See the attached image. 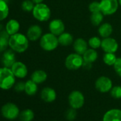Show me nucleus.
<instances>
[{
	"label": "nucleus",
	"instance_id": "f257e3e1",
	"mask_svg": "<svg viewBox=\"0 0 121 121\" xmlns=\"http://www.w3.org/2000/svg\"><path fill=\"white\" fill-rule=\"evenodd\" d=\"M29 40L27 36L21 33H17L10 36L9 39V46L14 52L24 53L29 47Z\"/></svg>",
	"mask_w": 121,
	"mask_h": 121
},
{
	"label": "nucleus",
	"instance_id": "f03ea898",
	"mask_svg": "<svg viewBox=\"0 0 121 121\" xmlns=\"http://www.w3.org/2000/svg\"><path fill=\"white\" fill-rule=\"evenodd\" d=\"M16 82V76L10 68L3 67L0 69V88L9 90L14 87Z\"/></svg>",
	"mask_w": 121,
	"mask_h": 121
},
{
	"label": "nucleus",
	"instance_id": "7ed1b4c3",
	"mask_svg": "<svg viewBox=\"0 0 121 121\" xmlns=\"http://www.w3.org/2000/svg\"><path fill=\"white\" fill-rule=\"evenodd\" d=\"M33 17L39 22H44L50 19L51 12L48 6L44 3L36 4L32 11Z\"/></svg>",
	"mask_w": 121,
	"mask_h": 121
},
{
	"label": "nucleus",
	"instance_id": "20e7f679",
	"mask_svg": "<svg viewBox=\"0 0 121 121\" xmlns=\"http://www.w3.org/2000/svg\"><path fill=\"white\" fill-rule=\"evenodd\" d=\"M59 45L58 36L52 33H46L40 39V46L46 51H52L55 50Z\"/></svg>",
	"mask_w": 121,
	"mask_h": 121
},
{
	"label": "nucleus",
	"instance_id": "39448f33",
	"mask_svg": "<svg viewBox=\"0 0 121 121\" xmlns=\"http://www.w3.org/2000/svg\"><path fill=\"white\" fill-rule=\"evenodd\" d=\"M83 56L77 53H73L68 55L65 59V66L70 71H76L81 69L83 64Z\"/></svg>",
	"mask_w": 121,
	"mask_h": 121
},
{
	"label": "nucleus",
	"instance_id": "423d86ee",
	"mask_svg": "<svg viewBox=\"0 0 121 121\" xmlns=\"http://www.w3.org/2000/svg\"><path fill=\"white\" fill-rule=\"evenodd\" d=\"M2 115L7 120H13L19 117L20 110L19 107L13 103H7L2 105L1 108Z\"/></svg>",
	"mask_w": 121,
	"mask_h": 121
},
{
	"label": "nucleus",
	"instance_id": "0eeeda50",
	"mask_svg": "<svg viewBox=\"0 0 121 121\" xmlns=\"http://www.w3.org/2000/svg\"><path fill=\"white\" fill-rule=\"evenodd\" d=\"M100 11L104 16L114 14L118 9V0H100Z\"/></svg>",
	"mask_w": 121,
	"mask_h": 121
},
{
	"label": "nucleus",
	"instance_id": "6e6552de",
	"mask_svg": "<svg viewBox=\"0 0 121 121\" xmlns=\"http://www.w3.org/2000/svg\"><path fill=\"white\" fill-rule=\"evenodd\" d=\"M69 103L71 108L80 109L85 103V97L81 91H73L69 95Z\"/></svg>",
	"mask_w": 121,
	"mask_h": 121
},
{
	"label": "nucleus",
	"instance_id": "1a4fd4ad",
	"mask_svg": "<svg viewBox=\"0 0 121 121\" xmlns=\"http://www.w3.org/2000/svg\"><path fill=\"white\" fill-rule=\"evenodd\" d=\"M95 87L99 92L105 93L110 91L112 88V82L111 79L107 76H100L95 82Z\"/></svg>",
	"mask_w": 121,
	"mask_h": 121
},
{
	"label": "nucleus",
	"instance_id": "9d476101",
	"mask_svg": "<svg viewBox=\"0 0 121 121\" xmlns=\"http://www.w3.org/2000/svg\"><path fill=\"white\" fill-rule=\"evenodd\" d=\"M118 47L119 45L117 41L110 36L102 40L100 48L105 53H115L117 51Z\"/></svg>",
	"mask_w": 121,
	"mask_h": 121
},
{
	"label": "nucleus",
	"instance_id": "9b49d317",
	"mask_svg": "<svg viewBox=\"0 0 121 121\" xmlns=\"http://www.w3.org/2000/svg\"><path fill=\"white\" fill-rule=\"evenodd\" d=\"M48 29L51 33L58 36L65 31V24L61 19H54L49 23Z\"/></svg>",
	"mask_w": 121,
	"mask_h": 121
},
{
	"label": "nucleus",
	"instance_id": "f8f14e48",
	"mask_svg": "<svg viewBox=\"0 0 121 121\" xmlns=\"http://www.w3.org/2000/svg\"><path fill=\"white\" fill-rule=\"evenodd\" d=\"M13 73L18 78H24L28 74V69L26 66L21 61H16L11 68Z\"/></svg>",
	"mask_w": 121,
	"mask_h": 121
},
{
	"label": "nucleus",
	"instance_id": "ddd939ff",
	"mask_svg": "<svg viewBox=\"0 0 121 121\" xmlns=\"http://www.w3.org/2000/svg\"><path fill=\"white\" fill-rule=\"evenodd\" d=\"M1 60H2V64H3L4 67L11 69L13 64L17 61L16 55L14 53V51L12 49L5 51L2 55Z\"/></svg>",
	"mask_w": 121,
	"mask_h": 121
},
{
	"label": "nucleus",
	"instance_id": "4468645a",
	"mask_svg": "<svg viewBox=\"0 0 121 121\" xmlns=\"http://www.w3.org/2000/svg\"><path fill=\"white\" fill-rule=\"evenodd\" d=\"M26 36L29 41H36L42 36V29L37 24L31 25L27 30Z\"/></svg>",
	"mask_w": 121,
	"mask_h": 121
},
{
	"label": "nucleus",
	"instance_id": "2eb2a0df",
	"mask_svg": "<svg viewBox=\"0 0 121 121\" xmlns=\"http://www.w3.org/2000/svg\"><path fill=\"white\" fill-rule=\"evenodd\" d=\"M56 92L51 87H45L41 92V98L46 103H52L56 99Z\"/></svg>",
	"mask_w": 121,
	"mask_h": 121
},
{
	"label": "nucleus",
	"instance_id": "dca6fc26",
	"mask_svg": "<svg viewBox=\"0 0 121 121\" xmlns=\"http://www.w3.org/2000/svg\"><path fill=\"white\" fill-rule=\"evenodd\" d=\"M103 121H121V110L117 108L108 110L103 115Z\"/></svg>",
	"mask_w": 121,
	"mask_h": 121
},
{
	"label": "nucleus",
	"instance_id": "f3484780",
	"mask_svg": "<svg viewBox=\"0 0 121 121\" xmlns=\"http://www.w3.org/2000/svg\"><path fill=\"white\" fill-rule=\"evenodd\" d=\"M73 48L76 53L83 55L88 48V42L83 38L76 39L73 43Z\"/></svg>",
	"mask_w": 121,
	"mask_h": 121
},
{
	"label": "nucleus",
	"instance_id": "a211bd4d",
	"mask_svg": "<svg viewBox=\"0 0 121 121\" xmlns=\"http://www.w3.org/2000/svg\"><path fill=\"white\" fill-rule=\"evenodd\" d=\"M47 73L43 70H36L31 76V79L37 84H41L45 82L47 79Z\"/></svg>",
	"mask_w": 121,
	"mask_h": 121
},
{
	"label": "nucleus",
	"instance_id": "6ab92c4d",
	"mask_svg": "<svg viewBox=\"0 0 121 121\" xmlns=\"http://www.w3.org/2000/svg\"><path fill=\"white\" fill-rule=\"evenodd\" d=\"M98 34L103 39L110 37L112 33V26L110 23H102L98 29Z\"/></svg>",
	"mask_w": 121,
	"mask_h": 121
},
{
	"label": "nucleus",
	"instance_id": "aec40b11",
	"mask_svg": "<svg viewBox=\"0 0 121 121\" xmlns=\"http://www.w3.org/2000/svg\"><path fill=\"white\" fill-rule=\"evenodd\" d=\"M58 40L59 44L63 46H70L74 41L73 35L70 33L65 32V31L58 36Z\"/></svg>",
	"mask_w": 121,
	"mask_h": 121
},
{
	"label": "nucleus",
	"instance_id": "412c9836",
	"mask_svg": "<svg viewBox=\"0 0 121 121\" xmlns=\"http://www.w3.org/2000/svg\"><path fill=\"white\" fill-rule=\"evenodd\" d=\"M20 29V24L16 19H10L6 24L5 30L10 35H14L18 33Z\"/></svg>",
	"mask_w": 121,
	"mask_h": 121
},
{
	"label": "nucleus",
	"instance_id": "4be33fe9",
	"mask_svg": "<svg viewBox=\"0 0 121 121\" xmlns=\"http://www.w3.org/2000/svg\"><path fill=\"white\" fill-rule=\"evenodd\" d=\"M83 58L85 62H88V63H94L98 58V53L95 51V49L93 48H88V50L82 55Z\"/></svg>",
	"mask_w": 121,
	"mask_h": 121
},
{
	"label": "nucleus",
	"instance_id": "5701e85b",
	"mask_svg": "<svg viewBox=\"0 0 121 121\" xmlns=\"http://www.w3.org/2000/svg\"><path fill=\"white\" fill-rule=\"evenodd\" d=\"M38 84L36 83L34 81H33L31 79L28 80L26 82H25V90L24 92L28 95H34L37 91H38Z\"/></svg>",
	"mask_w": 121,
	"mask_h": 121
},
{
	"label": "nucleus",
	"instance_id": "b1692460",
	"mask_svg": "<svg viewBox=\"0 0 121 121\" xmlns=\"http://www.w3.org/2000/svg\"><path fill=\"white\" fill-rule=\"evenodd\" d=\"M10 35L7 32V31H0V52L5 51L9 46V39Z\"/></svg>",
	"mask_w": 121,
	"mask_h": 121
},
{
	"label": "nucleus",
	"instance_id": "393cba45",
	"mask_svg": "<svg viewBox=\"0 0 121 121\" xmlns=\"http://www.w3.org/2000/svg\"><path fill=\"white\" fill-rule=\"evenodd\" d=\"M9 13V8L4 0H0V22L7 18Z\"/></svg>",
	"mask_w": 121,
	"mask_h": 121
},
{
	"label": "nucleus",
	"instance_id": "a878e982",
	"mask_svg": "<svg viewBox=\"0 0 121 121\" xmlns=\"http://www.w3.org/2000/svg\"><path fill=\"white\" fill-rule=\"evenodd\" d=\"M103 17H104V15L101 12L91 13V15L90 17V20H91V24L95 26H100L103 23Z\"/></svg>",
	"mask_w": 121,
	"mask_h": 121
},
{
	"label": "nucleus",
	"instance_id": "bb28decb",
	"mask_svg": "<svg viewBox=\"0 0 121 121\" xmlns=\"http://www.w3.org/2000/svg\"><path fill=\"white\" fill-rule=\"evenodd\" d=\"M19 117L21 121H32L34 118V112L31 109H25L20 112Z\"/></svg>",
	"mask_w": 121,
	"mask_h": 121
},
{
	"label": "nucleus",
	"instance_id": "cd10ccee",
	"mask_svg": "<svg viewBox=\"0 0 121 121\" xmlns=\"http://www.w3.org/2000/svg\"><path fill=\"white\" fill-rule=\"evenodd\" d=\"M117 60V57L115 53H105L103 60L105 65L109 66H113Z\"/></svg>",
	"mask_w": 121,
	"mask_h": 121
},
{
	"label": "nucleus",
	"instance_id": "c85d7f7f",
	"mask_svg": "<svg viewBox=\"0 0 121 121\" xmlns=\"http://www.w3.org/2000/svg\"><path fill=\"white\" fill-rule=\"evenodd\" d=\"M101 43H102V40L98 36H93L90 38L88 41V46H90L91 48H93V49H97V48H100Z\"/></svg>",
	"mask_w": 121,
	"mask_h": 121
},
{
	"label": "nucleus",
	"instance_id": "c756f323",
	"mask_svg": "<svg viewBox=\"0 0 121 121\" xmlns=\"http://www.w3.org/2000/svg\"><path fill=\"white\" fill-rule=\"evenodd\" d=\"M35 4L33 2L32 0H24L22 3V9L23 11L26 12H31L33 11L34 8Z\"/></svg>",
	"mask_w": 121,
	"mask_h": 121
},
{
	"label": "nucleus",
	"instance_id": "7c9ffc66",
	"mask_svg": "<svg viewBox=\"0 0 121 121\" xmlns=\"http://www.w3.org/2000/svg\"><path fill=\"white\" fill-rule=\"evenodd\" d=\"M110 92L111 96L113 98H115V99L121 98V86H112Z\"/></svg>",
	"mask_w": 121,
	"mask_h": 121
},
{
	"label": "nucleus",
	"instance_id": "2f4dec72",
	"mask_svg": "<svg viewBox=\"0 0 121 121\" xmlns=\"http://www.w3.org/2000/svg\"><path fill=\"white\" fill-rule=\"evenodd\" d=\"M88 9H89V11H90L91 13H95V12H101L100 11V2H97V1L92 2L89 4V6H88Z\"/></svg>",
	"mask_w": 121,
	"mask_h": 121
},
{
	"label": "nucleus",
	"instance_id": "473e14b6",
	"mask_svg": "<svg viewBox=\"0 0 121 121\" xmlns=\"http://www.w3.org/2000/svg\"><path fill=\"white\" fill-rule=\"evenodd\" d=\"M76 115H77L76 110L74 108H72L69 109L66 112V118L70 121L74 120L76 117Z\"/></svg>",
	"mask_w": 121,
	"mask_h": 121
},
{
	"label": "nucleus",
	"instance_id": "72a5a7b5",
	"mask_svg": "<svg viewBox=\"0 0 121 121\" xmlns=\"http://www.w3.org/2000/svg\"><path fill=\"white\" fill-rule=\"evenodd\" d=\"M114 71L118 76L121 78V58H117V60L113 65Z\"/></svg>",
	"mask_w": 121,
	"mask_h": 121
},
{
	"label": "nucleus",
	"instance_id": "f704fd0d",
	"mask_svg": "<svg viewBox=\"0 0 121 121\" xmlns=\"http://www.w3.org/2000/svg\"><path fill=\"white\" fill-rule=\"evenodd\" d=\"M14 88L17 92H22L25 90V83L21 81L17 83H16L14 86Z\"/></svg>",
	"mask_w": 121,
	"mask_h": 121
},
{
	"label": "nucleus",
	"instance_id": "c9c22d12",
	"mask_svg": "<svg viewBox=\"0 0 121 121\" xmlns=\"http://www.w3.org/2000/svg\"><path fill=\"white\" fill-rule=\"evenodd\" d=\"M92 64H91V63H88V62H85V61H84L82 68H83V69H86V70H90V69L92 68V66H93Z\"/></svg>",
	"mask_w": 121,
	"mask_h": 121
},
{
	"label": "nucleus",
	"instance_id": "e433bc0d",
	"mask_svg": "<svg viewBox=\"0 0 121 121\" xmlns=\"http://www.w3.org/2000/svg\"><path fill=\"white\" fill-rule=\"evenodd\" d=\"M33 2L36 4H40V3H43V2L44 1V0H32Z\"/></svg>",
	"mask_w": 121,
	"mask_h": 121
},
{
	"label": "nucleus",
	"instance_id": "4c0bfd02",
	"mask_svg": "<svg viewBox=\"0 0 121 121\" xmlns=\"http://www.w3.org/2000/svg\"><path fill=\"white\" fill-rule=\"evenodd\" d=\"M118 2H119V4L121 6V0H118Z\"/></svg>",
	"mask_w": 121,
	"mask_h": 121
},
{
	"label": "nucleus",
	"instance_id": "58836bf2",
	"mask_svg": "<svg viewBox=\"0 0 121 121\" xmlns=\"http://www.w3.org/2000/svg\"><path fill=\"white\" fill-rule=\"evenodd\" d=\"M2 26L0 24V31H1V29H2Z\"/></svg>",
	"mask_w": 121,
	"mask_h": 121
},
{
	"label": "nucleus",
	"instance_id": "ea45409f",
	"mask_svg": "<svg viewBox=\"0 0 121 121\" xmlns=\"http://www.w3.org/2000/svg\"><path fill=\"white\" fill-rule=\"evenodd\" d=\"M52 121H57V120H52Z\"/></svg>",
	"mask_w": 121,
	"mask_h": 121
}]
</instances>
